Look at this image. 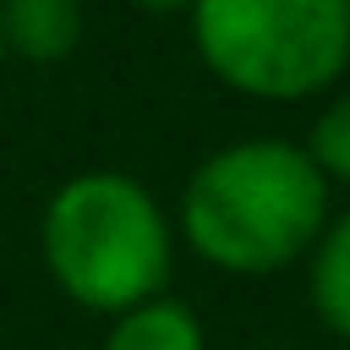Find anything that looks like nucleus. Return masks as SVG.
Returning a JSON list of instances; mask_svg holds the SVG:
<instances>
[{
  "mask_svg": "<svg viewBox=\"0 0 350 350\" xmlns=\"http://www.w3.org/2000/svg\"><path fill=\"white\" fill-rule=\"evenodd\" d=\"M306 290L312 312L328 334L350 339V213H328L323 235L306 252Z\"/></svg>",
  "mask_w": 350,
  "mask_h": 350,
  "instance_id": "obj_5",
  "label": "nucleus"
},
{
  "mask_svg": "<svg viewBox=\"0 0 350 350\" xmlns=\"http://www.w3.org/2000/svg\"><path fill=\"white\" fill-rule=\"evenodd\" d=\"M104 350H208V334L197 312L175 295H153L120 317H109Z\"/></svg>",
  "mask_w": 350,
  "mask_h": 350,
  "instance_id": "obj_6",
  "label": "nucleus"
},
{
  "mask_svg": "<svg viewBox=\"0 0 350 350\" xmlns=\"http://www.w3.org/2000/svg\"><path fill=\"white\" fill-rule=\"evenodd\" d=\"M5 55L55 66L82 44V0H0Z\"/></svg>",
  "mask_w": 350,
  "mask_h": 350,
  "instance_id": "obj_4",
  "label": "nucleus"
},
{
  "mask_svg": "<svg viewBox=\"0 0 350 350\" xmlns=\"http://www.w3.org/2000/svg\"><path fill=\"white\" fill-rule=\"evenodd\" d=\"M142 11H191V0H131Z\"/></svg>",
  "mask_w": 350,
  "mask_h": 350,
  "instance_id": "obj_8",
  "label": "nucleus"
},
{
  "mask_svg": "<svg viewBox=\"0 0 350 350\" xmlns=\"http://www.w3.org/2000/svg\"><path fill=\"white\" fill-rule=\"evenodd\" d=\"M38 252L60 295L120 317L164 295L175 235L159 197L120 170H82L60 180L38 219Z\"/></svg>",
  "mask_w": 350,
  "mask_h": 350,
  "instance_id": "obj_2",
  "label": "nucleus"
},
{
  "mask_svg": "<svg viewBox=\"0 0 350 350\" xmlns=\"http://www.w3.org/2000/svg\"><path fill=\"white\" fill-rule=\"evenodd\" d=\"M345 11H350V0H345Z\"/></svg>",
  "mask_w": 350,
  "mask_h": 350,
  "instance_id": "obj_10",
  "label": "nucleus"
},
{
  "mask_svg": "<svg viewBox=\"0 0 350 350\" xmlns=\"http://www.w3.org/2000/svg\"><path fill=\"white\" fill-rule=\"evenodd\" d=\"M306 159L317 164V175L334 186H350V93H334L328 104H323V115L312 120V131H306Z\"/></svg>",
  "mask_w": 350,
  "mask_h": 350,
  "instance_id": "obj_7",
  "label": "nucleus"
},
{
  "mask_svg": "<svg viewBox=\"0 0 350 350\" xmlns=\"http://www.w3.org/2000/svg\"><path fill=\"white\" fill-rule=\"evenodd\" d=\"M0 60H5V38H0Z\"/></svg>",
  "mask_w": 350,
  "mask_h": 350,
  "instance_id": "obj_9",
  "label": "nucleus"
},
{
  "mask_svg": "<svg viewBox=\"0 0 350 350\" xmlns=\"http://www.w3.org/2000/svg\"><path fill=\"white\" fill-rule=\"evenodd\" d=\"M202 66L246 98H312L350 66L345 0H191Z\"/></svg>",
  "mask_w": 350,
  "mask_h": 350,
  "instance_id": "obj_3",
  "label": "nucleus"
},
{
  "mask_svg": "<svg viewBox=\"0 0 350 350\" xmlns=\"http://www.w3.org/2000/svg\"><path fill=\"white\" fill-rule=\"evenodd\" d=\"M328 224V180L301 142L246 137L213 148L180 191L186 246L224 273H279Z\"/></svg>",
  "mask_w": 350,
  "mask_h": 350,
  "instance_id": "obj_1",
  "label": "nucleus"
}]
</instances>
